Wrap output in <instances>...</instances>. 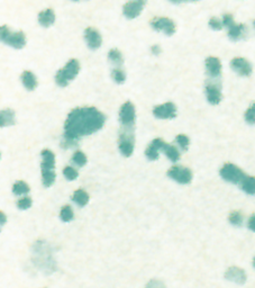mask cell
I'll use <instances>...</instances> for the list:
<instances>
[{
    "instance_id": "6da1fadb",
    "label": "cell",
    "mask_w": 255,
    "mask_h": 288,
    "mask_svg": "<svg viewBox=\"0 0 255 288\" xmlns=\"http://www.w3.org/2000/svg\"><path fill=\"white\" fill-rule=\"evenodd\" d=\"M106 117L96 107H78L72 109L64 123L62 147L70 148L80 137L94 134L105 125Z\"/></svg>"
},
{
    "instance_id": "7a4b0ae2",
    "label": "cell",
    "mask_w": 255,
    "mask_h": 288,
    "mask_svg": "<svg viewBox=\"0 0 255 288\" xmlns=\"http://www.w3.org/2000/svg\"><path fill=\"white\" fill-rule=\"evenodd\" d=\"M34 261L46 274L53 273L55 270V262L51 253V248L45 241H37L34 246Z\"/></svg>"
},
{
    "instance_id": "3957f363",
    "label": "cell",
    "mask_w": 255,
    "mask_h": 288,
    "mask_svg": "<svg viewBox=\"0 0 255 288\" xmlns=\"http://www.w3.org/2000/svg\"><path fill=\"white\" fill-rule=\"evenodd\" d=\"M42 157L43 162L42 165H40V170H42L43 185L45 187H50L55 181V156L51 150L45 149L42 151Z\"/></svg>"
},
{
    "instance_id": "277c9868",
    "label": "cell",
    "mask_w": 255,
    "mask_h": 288,
    "mask_svg": "<svg viewBox=\"0 0 255 288\" xmlns=\"http://www.w3.org/2000/svg\"><path fill=\"white\" fill-rule=\"evenodd\" d=\"M80 71V63L78 60L71 59L68 61L66 66L56 72L55 82L60 87H67L70 81L73 80L78 76Z\"/></svg>"
},
{
    "instance_id": "5b68a950",
    "label": "cell",
    "mask_w": 255,
    "mask_h": 288,
    "mask_svg": "<svg viewBox=\"0 0 255 288\" xmlns=\"http://www.w3.org/2000/svg\"><path fill=\"white\" fill-rule=\"evenodd\" d=\"M0 39L3 44L17 50L26 45V36L22 31L11 32L9 27L5 25L0 27Z\"/></svg>"
},
{
    "instance_id": "8992f818",
    "label": "cell",
    "mask_w": 255,
    "mask_h": 288,
    "mask_svg": "<svg viewBox=\"0 0 255 288\" xmlns=\"http://www.w3.org/2000/svg\"><path fill=\"white\" fill-rule=\"evenodd\" d=\"M219 173L225 181L234 185H241L243 179L246 177V173L234 164H225L221 167Z\"/></svg>"
},
{
    "instance_id": "52a82bcc",
    "label": "cell",
    "mask_w": 255,
    "mask_h": 288,
    "mask_svg": "<svg viewBox=\"0 0 255 288\" xmlns=\"http://www.w3.org/2000/svg\"><path fill=\"white\" fill-rule=\"evenodd\" d=\"M136 120V112L135 106L131 101H126L121 105L120 111H119V121L123 128L127 129H134Z\"/></svg>"
},
{
    "instance_id": "ba28073f",
    "label": "cell",
    "mask_w": 255,
    "mask_h": 288,
    "mask_svg": "<svg viewBox=\"0 0 255 288\" xmlns=\"http://www.w3.org/2000/svg\"><path fill=\"white\" fill-rule=\"evenodd\" d=\"M118 144L120 153L126 158L131 157L134 151V129H121Z\"/></svg>"
},
{
    "instance_id": "9c48e42d",
    "label": "cell",
    "mask_w": 255,
    "mask_h": 288,
    "mask_svg": "<svg viewBox=\"0 0 255 288\" xmlns=\"http://www.w3.org/2000/svg\"><path fill=\"white\" fill-rule=\"evenodd\" d=\"M168 176L181 185H188L192 180L191 170L182 165H173L168 171Z\"/></svg>"
},
{
    "instance_id": "30bf717a",
    "label": "cell",
    "mask_w": 255,
    "mask_h": 288,
    "mask_svg": "<svg viewBox=\"0 0 255 288\" xmlns=\"http://www.w3.org/2000/svg\"><path fill=\"white\" fill-rule=\"evenodd\" d=\"M149 24H151L153 30L156 32H162V33L168 36L173 35L177 31L175 22L168 17H154Z\"/></svg>"
},
{
    "instance_id": "8fae6325",
    "label": "cell",
    "mask_w": 255,
    "mask_h": 288,
    "mask_svg": "<svg viewBox=\"0 0 255 288\" xmlns=\"http://www.w3.org/2000/svg\"><path fill=\"white\" fill-rule=\"evenodd\" d=\"M147 0H129L123 7V14L128 19H135L141 15Z\"/></svg>"
},
{
    "instance_id": "7c38bea8",
    "label": "cell",
    "mask_w": 255,
    "mask_h": 288,
    "mask_svg": "<svg viewBox=\"0 0 255 288\" xmlns=\"http://www.w3.org/2000/svg\"><path fill=\"white\" fill-rule=\"evenodd\" d=\"M153 115L160 120H171L177 116L176 105L169 101L162 105H157L153 108Z\"/></svg>"
},
{
    "instance_id": "4fadbf2b",
    "label": "cell",
    "mask_w": 255,
    "mask_h": 288,
    "mask_svg": "<svg viewBox=\"0 0 255 288\" xmlns=\"http://www.w3.org/2000/svg\"><path fill=\"white\" fill-rule=\"evenodd\" d=\"M216 79H212L206 84V97L209 104L212 105H218L221 101V90H220V84L216 82Z\"/></svg>"
},
{
    "instance_id": "5bb4252c",
    "label": "cell",
    "mask_w": 255,
    "mask_h": 288,
    "mask_svg": "<svg viewBox=\"0 0 255 288\" xmlns=\"http://www.w3.org/2000/svg\"><path fill=\"white\" fill-rule=\"evenodd\" d=\"M84 40H86L87 46L92 51L98 50L103 44V38L100 33L94 27H87L84 31Z\"/></svg>"
},
{
    "instance_id": "9a60e30c",
    "label": "cell",
    "mask_w": 255,
    "mask_h": 288,
    "mask_svg": "<svg viewBox=\"0 0 255 288\" xmlns=\"http://www.w3.org/2000/svg\"><path fill=\"white\" fill-rule=\"evenodd\" d=\"M230 67L237 75L242 77H249L253 71L252 64L244 58H234L230 61Z\"/></svg>"
},
{
    "instance_id": "2e32d148",
    "label": "cell",
    "mask_w": 255,
    "mask_h": 288,
    "mask_svg": "<svg viewBox=\"0 0 255 288\" xmlns=\"http://www.w3.org/2000/svg\"><path fill=\"white\" fill-rule=\"evenodd\" d=\"M225 278L229 282L238 284V285H243V284L246 283L248 276H246L244 269L240 268V267L233 266V267H229V268L226 270Z\"/></svg>"
},
{
    "instance_id": "e0dca14e",
    "label": "cell",
    "mask_w": 255,
    "mask_h": 288,
    "mask_svg": "<svg viewBox=\"0 0 255 288\" xmlns=\"http://www.w3.org/2000/svg\"><path fill=\"white\" fill-rule=\"evenodd\" d=\"M206 70L212 79H218L221 74V62L216 56H209L206 59Z\"/></svg>"
},
{
    "instance_id": "ac0fdd59",
    "label": "cell",
    "mask_w": 255,
    "mask_h": 288,
    "mask_svg": "<svg viewBox=\"0 0 255 288\" xmlns=\"http://www.w3.org/2000/svg\"><path fill=\"white\" fill-rule=\"evenodd\" d=\"M165 145V142L162 139H155L153 140L151 144L148 145L145 154H146L148 160H156L159 158V151L163 150V147Z\"/></svg>"
},
{
    "instance_id": "d6986e66",
    "label": "cell",
    "mask_w": 255,
    "mask_h": 288,
    "mask_svg": "<svg viewBox=\"0 0 255 288\" xmlns=\"http://www.w3.org/2000/svg\"><path fill=\"white\" fill-rule=\"evenodd\" d=\"M55 22V14L53 9L51 8H47V9L40 11L38 14V23L40 26L43 27H50L51 25H53Z\"/></svg>"
},
{
    "instance_id": "ffe728a7",
    "label": "cell",
    "mask_w": 255,
    "mask_h": 288,
    "mask_svg": "<svg viewBox=\"0 0 255 288\" xmlns=\"http://www.w3.org/2000/svg\"><path fill=\"white\" fill-rule=\"evenodd\" d=\"M22 82L27 90H34L37 87V78L32 71H24L22 74Z\"/></svg>"
},
{
    "instance_id": "44dd1931",
    "label": "cell",
    "mask_w": 255,
    "mask_h": 288,
    "mask_svg": "<svg viewBox=\"0 0 255 288\" xmlns=\"http://www.w3.org/2000/svg\"><path fill=\"white\" fill-rule=\"evenodd\" d=\"M228 30V36L232 41H240L241 39L244 38L246 33V27L243 24H234L230 26Z\"/></svg>"
},
{
    "instance_id": "7402d4cb",
    "label": "cell",
    "mask_w": 255,
    "mask_h": 288,
    "mask_svg": "<svg viewBox=\"0 0 255 288\" xmlns=\"http://www.w3.org/2000/svg\"><path fill=\"white\" fill-rule=\"evenodd\" d=\"M15 124V112L13 109H2L0 113V126L6 127Z\"/></svg>"
},
{
    "instance_id": "603a6c76",
    "label": "cell",
    "mask_w": 255,
    "mask_h": 288,
    "mask_svg": "<svg viewBox=\"0 0 255 288\" xmlns=\"http://www.w3.org/2000/svg\"><path fill=\"white\" fill-rule=\"evenodd\" d=\"M241 188L243 192L248 195H255V177L254 176H248L243 179L241 182Z\"/></svg>"
},
{
    "instance_id": "cb8c5ba5",
    "label": "cell",
    "mask_w": 255,
    "mask_h": 288,
    "mask_svg": "<svg viewBox=\"0 0 255 288\" xmlns=\"http://www.w3.org/2000/svg\"><path fill=\"white\" fill-rule=\"evenodd\" d=\"M108 61L111 64H114L115 67L120 68V66L124 62L123 54H121L120 51L117 50V48H111V50L108 52Z\"/></svg>"
},
{
    "instance_id": "d4e9b609",
    "label": "cell",
    "mask_w": 255,
    "mask_h": 288,
    "mask_svg": "<svg viewBox=\"0 0 255 288\" xmlns=\"http://www.w3.org/2000/svg\"><path fill=\"white\" fill-rule=\"evenodd\" d=\"M162 151L165 153V156H167L172 162H177L180 159V152H179V150L175 147V145L165 143Z\"/></svg>"
},
{
    "instance_id": "484cf974",
    "label": "cell",
    "mask_w": 255,
    "mask_h": 288,
    "mask_svg": "<svg viewBox=\"0 0 255 288\" xmlns=\"http://www.w3.org/2000/svg\"><path fill=\"white\" fill-rule=\"evenodd\" d=\"M72 201L76 203L80 207H83V206L87 205V203L89 201V196L83 189H78V190H75L73 196H72Z\"/></svg>"
},
{
    "instance_id": "4316f807",
    "label": "cell",
    "mask_w": 255,
    "mask_h": 288,
    "mask_svg": "<svg viewBox=\"0 0 255 288\" xmlns=\"http://www.w3.org/2000/svg\"><path fill=\"white\" fill-rule=\"evenodd\" d=\"M228 221L232 225L240 228V226L243 225V223H244V215H243L240 210H234V212L229 214Z\"/></svg>"
},
{
    "instance_id": "83f0119b",
    "label": "cell",
    "mask_w": 255,
    "mask_h": 288,
    "mask_svg": "<svg viewBox=\"0 0 255 288\" xmlns=\"http://www.w3.org/2000/svg\"><path fill=\"white\" fill-rule=\"evenodd\" d=\"M13 193L15 195H24L30 193V186L25 181H17L13 186Z\"/></svg>"
},
{
    "instance_id": "f1b7e54d",
    "label": "cell",
    "mask_w": 255,
    "mask_h": 288,
    "mask_svg": "<svg viewBox=\"0 0 255 288\" xmlns=\"http://www.w3.org/2000/svg\"><path fill=\"white\" fill-rule=\"evenodd\" d=\"M60 216H61V220H62V221L70 222L74 216L73 209H72V207L70 205L63 206L62 209H61V212H60Z\"/></svg>"
},
{
    "instance_id": "f546056e",
    "label": "cell",
    "mask_w": 255,
    "mask_h": 288,
    "mask_svg": "<svg viewBox=\"0 0 255 288\" xmlns=\"http://www.w3.org/2000/svg\"><path fill=\"white\" fill-rule=\"evenodd\" d=\"M111 77H112V79H114L115 82L118 83V84L124 83L125 82V79H126V76H125V72L123 70H121L120 68L114 69V70L111 71Z\"/></svg>"
},
{
    "instance_id": "4dcf8cb0",
    "label": "cell",
    "mask_w": 255,
    "mask_h": 288,
    "mask_svg": "<svg viewBox=\"0 0 255 288\" xmlns=\"http://www.w3.org/2000/svg\"><path fill=\"white\" fill-rule=\"evenodd\" d=\"M72 161H73L74 165H79V167H83V165L87 164V157L84 156L83 152L76 151L73 154V157H72Z\"/></svg>"
},
{
    "instance_id": "1f68e13d",
    "label": "cell",
    "mask_w": 255,
    "mask_h": 288,
    "mask_svg": "<svg viewBox=\"0 0 255 288\" xmlns=\"http://www.w3.org/2000/svg\"><path fill=\"white\" fill-rule=\"evenodd\" d=\"M176 142L178 143V145H179V147L181 148V150L187 151L188 148H189V144H190V140L187 135H184V134L177 135Z\"/></svg>"
},
{
    "instance_id": "d6a6232c",
    "label": "cell",
    "mask_w": 255,
    "mask_h": 288,
    "mask_svg": "<svg viewBox=\"0 0 255 288\" xmlns=\"http://www.w3.org/2000/svg\"><path fill=\"white\" fill-rule=\"evenodd\" d=\"M245 121L250 125H255V103H253L245 112Z\"/></svg>"
},
{
    "instance_id": "836d02e7",
    "label": "cell",
    "mask_w": 255,
    "mask_h": 288,
    "mask_svg": "<svg viewBox=\"0 0 255 288\" xmlns=\"http://www.w3.org/2000/svg\"><path fill=\"white\" fill-rule=\"evenodd\" d=\"M63 174L68 180H74L78 177V171L72 167H66L63 169Z\"/></svg>"
},
{
    "instance_id": "e575fe53",
    "label": "cell",
    "mask_w": 255,
    "mask_h": 288,
    "mask_svg": "<svg viewBox=\"0 0 255 288\" xmlns=\"http://www.w3.org/2000/svg\"><path fill=\"white\" fill-rule=\"evenodd\" d=\"M32 200L30 197H24V198H20V200L17 202V207L19 209H27L30 208L32 206Z\"/></svg>"
},
{
    "instance_id": "d590c367",
    "label": "cell",
    "mask_w": 255,
    "mask_h": 288,
    "mask_svg": "<svg viewBox=\"0 0 255 288\" xmlns=\"http://www.w3.org/2000/svg\"><path fill=\"white\" fill-rule=\"evenodd\" d=\"M209 26H210V28H213V30H215V31H220L221 28L224 27V25H222V20H219L216 17L210 18Z\"/></svg>"
},
{
    "instance_id": "8d00e7d4",
    "label": "cell",
    "mask_w": 255,
    "mask_h": 288,
    "mask_svg": "<svg viewBox=\"0 0 255 288\" xmlns=\"http://www.w3.org/2000/svg\"><path fill=\"white\" fill-rule=\"evenodd\" d=\"M235 22H234V18H233V15L230 14H225L222 16V25L226 28H229L232 25H234Z\"/></svg>"
},
{
    "instance_id": "74e56055",
    "label": "cell",
    "mask_w": 255,
    "mask_h": 288,
    "mask_svg": "<svg viewBox=\"0 0 255 288\" xmlns=\"http://www.w3.org/2000/svg\"><path fill=\"white\" fill-rule=\"evenodd\" d=\"M145 288H165V285L163 282L157 281V279H153V281H149Z\"/></svg>"
},
{
    "instance_id": "f35d334b",
    "label": "cell",
    "mask_w": 255,
    "mask_h": 288,
    "mask_svg": "<svg viewBox=\"0 0 255 288\" xmlns=\"http://www.w3.org/2000/svg\"><path fill=\"white\" fill-rule=\"evenodd\" d=\"M248 226L252 232H255V214L251 215V217L249 218V222H248Z\"/></svg>"
},
{
    "instance_id": "ab89813d",
    "label": "cell",
    "mask_w": 255,
    "mask_h": 288,
    "mask_svg": "<svg viewBox=\"0 0 255 288\" xmlns=\"http://www.w3.org/2000/svg\"><path fill=\"white\" fill-rule=\"evenodd\" d=\"M151 52L154 55H159L161 53V47H160V45H156V44H155V45H152Z\"/></svg>"
},
{
    "instance_id": "60d3db41",
    "label": "cell",
    "mask_w": 255,
    "mask_h": 288,
    "mask_svg": "<svg viewBox=\"0 0 255 288\" xmlns=\"http://www.w3.org/2000/svg\"><path fill=\"white\" fill-rule=\"evenodd\" d=\"M170 1L173 3H182V2H187V1H198V0H170Z\"/></svg>"
},
{
    "instance_id": "b9f144b4",
    "label": "cell",
    "mask_w": 255,
    "mask_h": 288,
    "mask_svg": "<svg viewBox=\"0 0 255 288\" xmlns=\"http://www.w3.org/2000/svg\"><path fill=\"white\" fill-rule=\"evenodd\" d=\"M0 216H1V226H2L3 224H5V222H6V216H5V213H3L2 210H1V212H0Z\"/></svg>"
},
{
    "instance_id": "7bdbcfd3",
    "label": "cell",
    "mask_w": 255,
    "mask_h": 288,
    "mask_svg": "<svg viewBox=\"0 0 255 288\" xmlns=\"http://www.w3.org/2000/svg\"><path fill=\"white\" fill-rule=\"evenodd\" d=\"M253 266H254V268H255V257H254V260H253Z\"/></svg>"
},
{
    "instance_id": "ee69618b",
    "label": "cell",
    "mask_w": 255,
    "mask_h": 288,
    "mask_svg": "<svg viewBox=\"0 0 255 288\" xmlns=\"http://www.w3.org/2000/svg\"><path fill=\"white\" fill-rule=\"evenodd\" d=\"M72 1H79V0H72Z\"/></svg>"
},
{
    "instance_id": "f6af8a7d",
    "label": "cell",
    "mask_w": 255,
    "mask_h": 288,
    "mask_svg": "<svg viewBox=\"0 0 255 288\" xmlns=\"http://www.w3.org/2000/svg\"><path fill=\"white\" fill-rule=\"evenodd\" d=\"M253 25H254V27H255V20H254V23H253Z\"/></svg>"
}]
</instances>
